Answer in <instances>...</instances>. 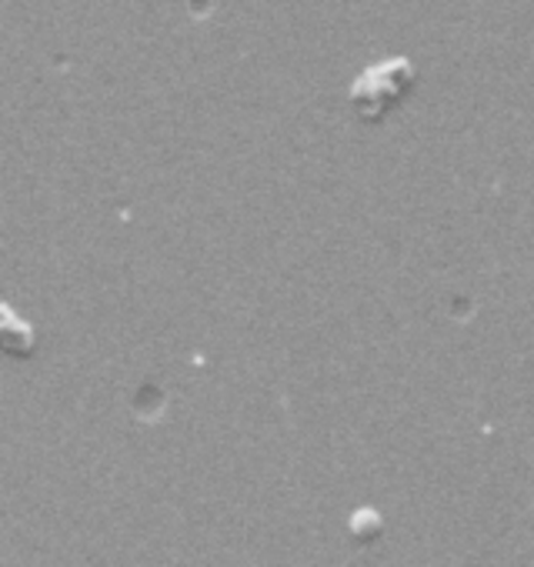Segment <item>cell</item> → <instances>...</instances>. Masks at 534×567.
I'll use <instances>...</instances> for the list:
<instances>
[{"mask_svg": "<svg viewBox=\"0 0 534 567\" xmlns=\"http://www.w3.org/2000/svg\"><path fill=\"white\" fill-rule=\"evenodd\" d=\"M408 74H411L408 61H388V64L374 68L371 78L378 81V87H368V84L358 81V87H355V104H358L368 117L384 114V107H388L394 97H401V94L408 91V81H411Z\"/></svg>", "mask_w": 534, "mask_h": 567, "instance_id": "6da1fadb", "label": "cell"}]
</instances>
